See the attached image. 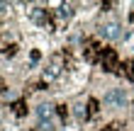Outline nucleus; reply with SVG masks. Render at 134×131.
<instances>
[{"label":"nucleus","instance_id":"9d476101","mask_svg":"<svg viewBox=\"0 0 134 131\" xmlns=\"http://www.w3.org/2000/svg\"><path fill=\"white\" fill-rule=\"evenodd\" d=\"M39 58H42V56H39V51H37V49H34V51H29V63H37Z\"/></svg>","mask_w":134,"mask_h":131},{"label":"nucleus","instance_id":"f257e3e1","mask_svg":"<svg viewBox=\"0 0 134 131\" xmlns=\"http://www.w3.org/2000/svg\"><path fill=\"white\" fill-rule=\"evenodd\" d=\"M71 68V53L68 51H54L49 58H46V63L42 68V83L46 88L51 85V83H56L61 75Z\"/></svg>","mask_w":134,"mask_h":131},{"label":"nucleus","instance_id":"6e6552de","mask_svg":"<svg viewBox=\"0 0 134 131\" xmlns=\"http://www.w3.org/2000/svg\"><path fill=\"white\" fill-rule=\"evenodd\" d=\"M10 112L15 114V117H25V114H27V102H25V99H17V102H12Z\"/></svg>","mask_w":134,"mask_h":131},{"label":"nucleus","instance_id":"0eeeda50","mask_svg":"<svg viewBox=\"0 0 134 131\" xmlns=\"http://www.w3.org/2000/svg\"><path fill=\"white\" fill-rule=\"evenodd\" d=\"M34 114H37L39 121H59V119H56V104H54V102H42V104H37Z\"/></svg>","mask_w":134,"mask_h":131},{"label":"nucleus","instance_id":"9b49d317","mask_svg":"<svg viewBox=\"0 0 134 131\" xmlns=\"http://www.w3.org/2000/svg\"><path fill=\"white\" fill-rule=\"evenodd\" d=\"M0 131H3V121H0Z\"/></svg>","mask_w":134,"mask_h":131},{"label":"nucleus","instance_id":"f03ea898","mask_svg":"<svg viewBox=\"0 0 134 131\" xmlns=\"http://www.w3.org/2000/svg\"><path fill=\"white\" fill-rule=\"evenodd\" d=\"M27 17L32 24H37L39 29H46V32H54V20H51V10H46L44 5H32L27 12Z\"/></svg>","mask_w":134,"mask_h":131},{"label":"nucleus","instance_id":"20e7f679","mask_svg":"<svg viewBox=\"0 0 134 131\" xmlns=\"http://www.w3.org/2000/svg\"><path fill=\"white\" fill-rule=\"evenodd\" d=\"M124 34L127 32H124V27L117 20H107L98 27V36L105 39V41H120V39H124Z\"/></svg>","mask_w":134,"mask_h":131},{"label":"nucleus","instance_id":"423d86ee","mask_svg":"<svg viewBox=\"0 0 134 131\" xmlns=\"http://www.w3.org/2000/svg\"><path fill=\"white\" fill-rule=\"evenodd\" d=\"M127 92H124V88H115V90H110L107 95H105V99H102V104L105 107H124L127 104Z\"/></svg>","mask_w":134,"mask_h":131},{"label":"nucleus","instance_id":"1a4fd4ad","mask_svg":"<svg viewBox=\"0 0 134 131\" xmlns=\"http://www.w3.org/2000/svg\"><path fill=\"white\" fill-rule=\"evenodd\" d=\"M10 15H12V5L10 3H0V20L10 17Z\"/></svg>","mask_w":134,"mask_h":131},{"label":"nucleus","instance_id":"7ed1b4c3","mask_svg":"<svg viewBox=\"0 0 134 131\" xmlns=\"http://www.w3.org/2000/svg\"><path fill=\"white\" fill-rule=\"evenodd\" d=\"M73 17H76V5L73 3H61V5H56V10H51L54 29H64Z\"/></svg>","mask_w":134,"mask_h":131},{"label":"nucleus","instance_id":"39448f33","mask_svg":"<svg viewBox=\"0 0 134 131\" xmlns=\"http://www.w3.org/2000/svg\"><path fill=\"white\" fill-rule=\"evenodd\" d=\"M71 117H73L76 121H81V124H85V121L90 119V107H88V97H81V99H76V102L71 104Z\"/></svg>","mask_w":134,"mask_h":131}]
</instances>
